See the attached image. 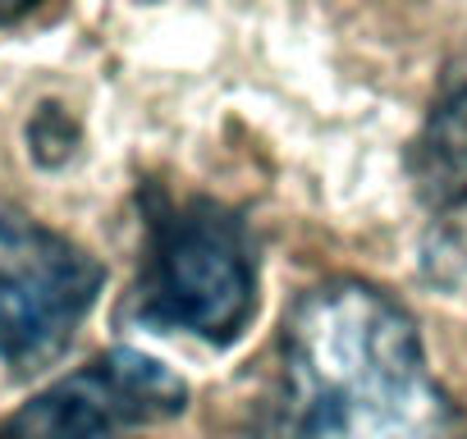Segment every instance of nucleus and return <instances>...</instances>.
<instances>
[{"label":"nucleus","mask_w":467,"mask_h":439,"mask_svg":"<svg viewBox=\"0 0 467 439\" xmlns=\"http://www.w3.org/2000/svg\"><path fill=\"white\" fill-rule=\"evenodd\" d=\"M248 439H462V416L412 316L376 284L326 280L285 316Z\"/></svg>","instance_id":"nucleus-1"},{"label":"nucleus","mask_w":467,"mask_h":439,"mask_svg":"<svg viewBox=\"0 0 467 439\" xmlns=\"http://www.w3.org/2000/svg\"><path fill=\"white\" fill-rule=\"evenodd\" d=\"M147 252L133 284V316L161 334L234 343L257 311L253 234L211 197H170L147 188Z\"/></svg>","instance_id":"nucleus-2"},{"label":"nucleus","mask_w":467,"mask_h":439,"mask_svg":"<svg viewBox=\"0 0 467 439\" xmlns=\"http://www.w3.org/2000/svg\"><path fill=\"white\" fill-rule=\"evenodd\" d=\"M106 271L42 220L0 206V362L51 366L88 321Z\"/></svg>","instance_id":"nucleus-3"},{"label":"nucleus","mask_w":467,"mask_h":439,"mask_svg":"<svg viewBox=\"0 0 467 439\" xmlns=\"http://www.w3.org/2000/svg\"><path fill=\"white\" fill-rule=\"evenodd\" d=\"M138 425L142 421L124 384L88 366L24 403L0 425V439H133Z\"/></svg>","instance_id":"nucleus-4"},{"label":"nucleus","mask_w":467,"mask_h":439,"mask_svg":"<svg viewBox=\"0 0 467 439\" xmlns=\"http://www.w3.org/2000/svg\"><path fill=\"white\" fill-rule=\"evenodd\" d=\"M408 165L431 210H453L458 201H467V83H444L412 142Z\"/></svg>","instance_id":"nucleus-5"},{"label":"nucleus","mask_w":467,"mask_h":439,"mask_svg":"<svg viewBox=\"0 0 467 439\" xmlns=\"http://www.w3.org/2000/svg\"><path fill=\"white\" fill-rule=\"evenodd\" d=\"M33 5H37V0H0V28L15 24V19H24Z\"/></svg>","instance_id":"nucleus-6"}]
</instances>
